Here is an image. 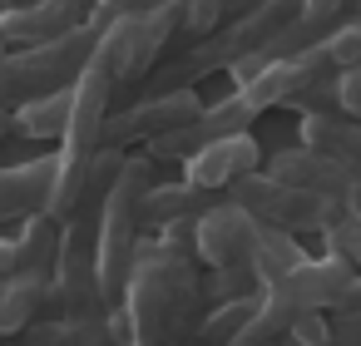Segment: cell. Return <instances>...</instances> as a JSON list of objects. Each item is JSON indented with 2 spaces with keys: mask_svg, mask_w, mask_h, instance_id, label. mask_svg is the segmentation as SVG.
Here are the masks:
<instances>
[{
  "mask_svg": "<svg viewBox=\"0 0 361 346\" xmlns=\"http://www.w3.org/2000/svg\"><path fill=\"white\" fill-rule=\"evenodd\" d=\"M322 75H336L331 70V55H326V45H312V50H302V55H287V60H277V65H267V70H257L247 85H238L233 94L247 104V114L257 119V114H267V109H277V104H292L312 80H322Z\"/></svg>",
  "mask_w": 361,
  "mask_h": 346,
  "instance_id": "8",
  "label": "cell"
},
{
  "mask_svg": "<svg viewBox=\"0 0 361 346\" xmlns=\"http://www.w3.org/2000/svg\"><path fill=\"white\" fill-rule=\"evenodd\" d=\"M11 134H16V119H11V109H6V104H0V144H6Z\"/></svg>",
  "mask_w": 361,
  "mask_h": 346,
  "instance_id": "25",
  "label": "cell"
},
{
  "mask_svg": "<svg viewBox=\"0 0 361 346\" xmlns=\"http://www.w3.org/2000/svg\"><path fill=\"white\" fill-rule=\"evenodd\" d=\"M341 213H346V218H351V223H361V188H356V193H351V198H346V203H341Z\"/></svg>",
  "mask_w": 361,
  "mask_h": 346,
  "instance_id": "24",
  "label": "cell"
},
{
  "mask_svg": "<svg viewBox=\"0 0 361 346\" xmlns=\"http://www.w3.org/2000/svg\"><path fill=\"white\" fill-rule=\"evenodd\" d=\"M0 55H6V45H0Z\"/></svg>",
  "mask_w": 361,
  "mask_h": 346,
  "instance_id": "27",
  "label": "cell"
},
{
  "mask_svg": "<svg viewBox=\"0 0 361 346\" xmlns=\"http://www.w3.org/2000/svg\"><path fill=\"white\" fill-rule=\"evenodd\" d=\"M341 114L346 119H361V65H351L341 75Z\"/></svg>",
  "mask_w": 361,
  "mask_h": 346,
  "instance_id": "22",
  "label": "cell"
},
{
  "mask_svg": "<svg viewBox=\"0 0 361 346\" xmlns=\"http://www.w3.org/2000/svg\"><path fill=\"white\" fill-rule=\"evenodd\" d=\"M252 242H257V223L233 203L193 223V247L203 267H252Z\"/></svg>",
  "mask_w": 361,
  "mask_h": 346,
  "instance_id": "10",
  "label": "cell"
},
{
  "mask_svg": "<svg viewBox=\"0 0 361 346\" xmlns=\"http://www.w3.org/2000/svg\"><path fill=\"white\" fill-rule=\"evenodd\" d=\"M16 272V237H0V282Z\"/></svg>",
  "mask_w": 361,
  "mask_h": 346,
  "instance_id": "23",
  "label": "cell"
},
{
  "mask_svg": "<svg viewBox=\"0 0 361 346\" xmlns=\"http://www.w3.org/2000/svg\"><path fill=\"white\" fill-rule=\"evenodd\" d=\"M257 168H262V144L252 134H233V139H218L203 154H193L178 178L193 183V188H228V183H238Z\"/></svg>",
  "mask_w": 361,
  "mask_h": 346,
  "instance_id": "11",
  "label": "cell"
},
{
  "mask_svg": "<svg viewBox=\"0 0 361 346\" xmlns=\"http://www.w3.org/2000/svg\"><path fill=\"white\" fill-rule=\"evenodd\" d=\"M16 6H25V0H0V11H16Z\"/></svg>",
  "mask_w": 361,
  "mask_h": 346,
  "instance_id": "26",
  "label": "cell"
},
{
  "mask_svg": "<svg viewBox=\"0 0 361 346\" xmlns=\"http://www.w3.org/2000/svg\"><path fill=\"white\" fill-rule=\"evenodd\" d=\"M55 168H60L55 154L30 159V163H16V168H0V228H6V223H25V218H40L50 208Z\"/></svg>",
  "mask_w": 361,
  "mask_h": 346,
  "instance_id": "12",
  "label": "cell"
},
{
  "mask_svg": "<svg viewBox=\"0 0 361 346\" xmlns=\"http://www.w3.org/2000/svg\"><path fill=\"white\" fill-rule=\"evenodd\" d=\"M262 287L252 277V267H203V297H208V311L213 307H228V302H252Z\"/></svg>",
  "mask_w": 361,
  "mask_h": 346,
  "instance_id": "17",
  "label": "cell"
},
{
  "mask_svg": "<svg viewBox=\"0 0 361 346\" xmlns=\"http://www.w3.org/2000/svg\"><path fill=\"white\" fill-rule=\"evenodd\" d=\"M233 134H252V114H247V104L238 99V94H223V99H213V104H203V114L193 119V124H183V129H173V134H164V139H154V144H144L139 154H149L154 163H164V168H183L193 154H203L208 144H218V139H233Z\"/></svg>",
  "mask_w": 361,
  "mask_h": 346,
  "instance_id": "7",
  "label": "cell"
},
{
  "mask_svg": "<svg viewBox=\"0 0 361 346\" xmlns=\"http://www.w3.org/2000/svg\"><path fill=\"white\" fill-rule=\"evenodd\" d=\"M169 178H173V168L154 163L149 154H139V149L124 154L119 178L99 213V297H104V307L124 302V287L134 272V247L144 237V198H149V188H159Z\"/></svg>",
  "mask_w": 361,
  "mask_h": 346,
  "instance_id": "1",
  "label": "cell"
},
{
  "mask_svg": "<svg viewBox=\"0 0 361 346\" xmlns=\"http://www.w3.org/2000/svg\"><path fill=\"white\" fill-rule=\"evenodd\" d=\"M0 346H80L70 321H35L16 336H0Z\"/></svg>",
  "mask_w": 361,
  "mask_h": 346,
  "instance_id": "20",
  "label": "cell"
},
{
  "mask_svg": "<svg viewBox=\"0 0 361 346\" xmlns=\"http://www.w3.org/2000/svg\"><path fill=\"white\" fill-rule=\"evenodd\" d=\"M55 257H60V223L55 218H25L16 237V272L11 277H40L55 282Z\"/></svg>",
  "mask_w": 361,
  "mask_h": 346,
  "instance_id": "14",
  "label": "cell"
},
{
  "mask_svg": "<svg viewBox=\"0 0 361 346\" xmlns=\"http://www.w3.org/2000/svg\"><path fill=\"white\" fill-rule=\"evenodd\" d=\"M326 346H361V307L326 316Z\"/></svg>",
  "mask_w": 361,
  "mask_h": 346,
  "instance_id": "21",
  "label": "cell"
},
{
  "mask_svg": "<svg viewBox=\"0 0 361 346\" xmlns=\"http://www.w3.org/2000/svg\"><path fill=\"white\" fill-rule=\"evenodd\" d=\"M307 257H312V252L302 247V237H292V233H282V228H262V223H257V242H252V277H257V287L282 282V277H287V272H297Z\"/></svg>",
  "mask_w": 361,
  "mask_h": 346,
  "instance_id": "15",
  "label": "cell"
},
{
  "mask_svg": "<svg viewBox=\"0 0 361 346\" xmlns=\"http://www.w3.org/2000/svg\"><path fill=\"white\" fill-rule=\"evenodd\" d=\"M302 149L341 163L356 183H361V119L346 114H322V119H302Z\"/></svg>",
  "mask_w": 361,
  "mask_h": 346,
  "instance_id": "13",
  "label": "cell"
},
{
  "mask_svg": "<svg viewBox=\"0 0 361 346\" xmlns=\"http://www.w3.org/2000/svg\"><path fill=\"white\" fill-rule=\"evenodd\" d=\"M203 114V94L198 89H173V94H154V99H129V104H114L109 119H104V134H99V149H114V154H129L134 144H154L183 124H193Z\"/></svg>",
  "mask_w": 361,
  "mask_h": 346,
  "instance_id": "5",
  "label": "cell"
},
{
  "mask_svg": "<svg viewBox=\"0 0 361 346\" xmlns=\"http://www.w3.org/2000/svg\"><path fill=\"white\" fill-rule=\"evenodd\" d=\"M164 6H178V0H94L90 25L104 30L114 20H134V16H149V11H164Z\"/></svg>",
  "mask_w": 361,
  "mask_h": 346,
  "instance_id": "19",
  "label": "cell"
},
{
  "mask_svg": "<svg viewBox=\"0 0 361 346\" xmlns=\"http://www.w3.org/2000/svg\"><path fill=\"white\" fill-rule=\"evenodd\" d=\"M94 45H99V30L80 25V30L60 35V40L30 45V50H6L0 55V104L20 109L30 99L75 89V80L85 75V65L94 55Z\"/></svg>",
  "mask_w": 361,
  "mask_h": 346,
  "instance_id": "3",
  "label": "cell"
},
{
  "mask_svg": "<svg viewBox=\"0 0 361 346\" xmlns=\"http://www.w3.org/2000/svg\"><path fill=\"white\" fill-rule=\"evenodd\" d=\"M223 193H228V203L243 208L252 223L282 228V233H292V237H302V233H317V237H322V233L341 218V208H336L331 198H317V193H307V188H287V183L267 178L262 168L247 173V178H238V183H228Z\"/></svg>",
  "mask_w": 361,
  "mask_h": 346,
  "instance_id": "4",
  "label": "cell"
},
{
  "mask_svg": "<svg viewBox=\"0 0 361 346\" xmlns=\"http://www.w3.org/2000/svg\"><path fill=\"white\" fill-rule=\"evenodd\" d=\"M356 272L346 262H336V257H307L297 272H287L282 282H272V287L257 292V311L233 336V346H277V341H287L292 321H302L312 311H331L336 292Z\"/></svg>",
  "mask_w": 361,
  "mask_h": 346,
  "instance_id": "2",
  "label": "cell"
},
{
  "mask_svg": "<svg viewBox=\"0 0 361 346\" xmlns=\"http://www.w3.org/2000/svg\"><path fill=\"white\" fill-rule=\"evenodd\" d=\"M16 119V134L20 139H65V124H70V89L65 94H45V99H30L20 109H11Z\"/></svg>",
  "mask_w": 361,
  "mask_h": 346,
  "instance_id": "16",
  "label": "cell"
},
{
  "mask_svg": "<svg viewBox=\"0 0 361 346\" xmlns=\"http://www.w3.org/2000/svg\"><path fill=\"white\" fill-rule=\"evenodd\" d=\"M119 307L129 316V346H169V277L154 237H139L134 272Z\"/></svg>",
  "mask_w": 361,
  "mask_h": 346,
  "instance_id": "6",
  "label": "cell"
},
{
  "mask_svg": "<svg viewBox=\"0 0 361 346\" xmlns=\"http://www.w3.org/2000/svg\"><path fill=\"white\" fill-rule=\"evenodd\" d=\"M287 109H297L302 119H322V114H341V75H322L312 80Z\"/></svg>",
  "mask_w": 361,
  "mask_h": 346,
  "instance_id": "18",
  "label": "cell"
},
{
  "mask_svg": "<svg viewBox=\"0 0 361 346\" xmlns=\"http://www.w3.org/2000/svg\"><path fill=\"white\" fill-rule=\"evenodd\" d=\"M94 0H25L16 11H0V45L6 50H30L45 40H60L80 25H90Z\"/></svg>",
  "mask_w": 361,
  "mask_h": 346,
  "instance_id": "9",
  "label": "cell"
}]
</instances>
